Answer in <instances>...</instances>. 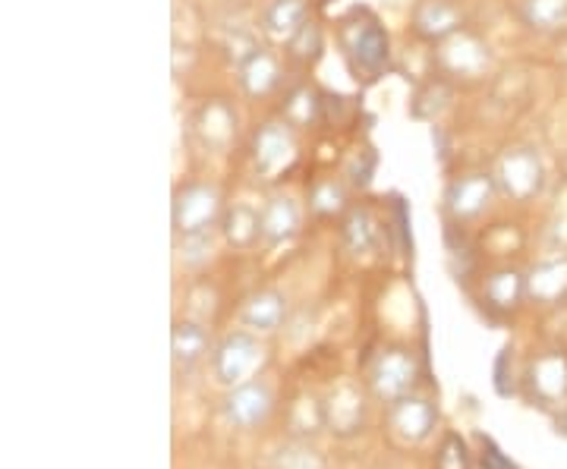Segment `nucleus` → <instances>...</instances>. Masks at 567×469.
Returning a JSON list of instances; mask_svg holds the SVG:
<instances>
[{
  "mask_svg": "<svg viewBox=\"0 0 567 469\" xmlns=\"http://www.w3.org/2000/svg\"><path fill=\"white\" fill-rule=\"evenodd\" d=\"M435 66L445 73L447 80L480 82L492 73L495 54H492V48L483 35L461 29L457 35L435 44Z\"/></svg>",
  "mask_w": 567,
  "mask_h": 469,
  "instance_id": "3",
  "label": "nucleus"
},
{
  "mask_svg": "<svg viewBox=\"0 0 567 469\" xmlns=\"http://www.w3.org/2000/svg\"><path fill=\"white\" fill-rule=\"evenodd\" d=\"M483 448H486V454H483V467L486 469H511L505 460H502V450L495 448L492 441H483Z\"/></svg>",
  "mask_w": 567,
  "mask_h": 469,
  "instance_id": "32",
  "label": "nucleus"
},
{
  "mask_svg": "<svg viewBox=\"0 0 567 469\" xmlns=\"http://www.w3.org/2000/svg\"><path fill=\"white\" fill-rule=\"evenodd\" d=\"M237 82H240L246 98H252V102L268 98L281 85V61L259 44L256 51H249L244 61L237 63Z\"/></svg>",
  "mask_w": 567,
  "mask_h": 469,
  "instance_id": "14",
  "label": "nucleus"
},
{
  "mask_svg": "<svg viewBox=\"0 0 567 469\" xmlns=\"http://www.w3.org/2000/svg\"><path fill=\"white\" fill-rule=\"evenodd\" d=\"M529 394L539 404H565L567 400V356L558 350H548L529 363L527 372Z\"/></svg>",
  "mask_w": 567,
  "mask_h": 469,
  "instance_id": "13",
  "label": "nucleus"
},
{
  "mask_svg": "<svg viewBox=\"0 0 567 469\" xmlns=\"http://www.w3.org/2000/svg\"><path fill=\"white\" fill-rule=\"evenodd\" d=\"M193 133H196L203 148L215 152V155H224L237 139V111H234V104L224 102V98L205 102L193 117Z\"/></svg>",
  "mask_w": 567,
  "mask_h": 469,
  "instance_id": "10",
  "label": "nucleus"
},
{
  "mask_svg": "<svg viewBox=\"0 0 567 469\" xmlns=\"http://www.w3.org/2000/svg\"><path fill=\"white\" fill-rule=\"evenodd\" d=\"M546 240L548 246H551V252H567V211L565 215H558V218L548 225Z\"/></svg>",
  "mask_w": 567,
  "mask_h": 469,
  "instance_id": "31",
  "label": "nucleus"
},
{
  "mask_svg": "<svg viewBox=\"0 0 567 469\" xmlns=\"http://www.w3.org/2000/svg\"><path fill=\"white\" fill-rule=\"evenodd\" d=\"M483 296L492 309L511 312L520 306V300H527V274H520L517 268H498L486 278Z\"/></svg>",
  "mask_w": 567,
  "mask_h": 469,
  "instance_id": "21",
  "label": "nucleus"
},
{
  "mask_svg": "<svg viewBox=\"0 0 567 469\" xmlns=\"http://www.w3.org/2000/svg\"><path fill=\"white\" fill-rule=\"evenodd\" d=\"M369 382H372V390H375L379 400H385V404L404 400L406 394L413 390V385H416V359H413V353H406V350H385L375 359Z\"/></svg>",
  "mask_w": 567,
  "mask_h": 469,
  "instance_id": "8",
  "label": "nucleus"
},
{
  "mask_svg": "<svg viewBox=\"0 0 567 469\" xmlns=\"http://www.w3.org/2000/svg\"><path fill=\"white\" fill-rule=\"evenodd\" d=\"M171 353L177 368H193L208 353V331L199 322H177L171 331Z\"/></svg>",
  "mask_w": 567,
  "mask_h": 469,
  "instance_id": "23",
  "label": "nucleus"
},
{
  "mask_svg": "<svg viewBox=\"0 0 567 469\" xmlns=\"http://www.w3.org/2000/svg\"><path fill=\"white\" fill-rule=\"evenodd\" d=\"M341 233H344V246L353 256L372 252L375 243H379V221L372 218L369 208H353V211L347 215L344 230H341Z\"/></svg>",
  "mask_w": 567,
  "mask_h": 469,
  "instance_id": "25",
  "label": "nucleus"
},
{
  "mask_svg": "<svg viewBox=\"0 0 567 469\" xmlns=\"http://www.w3.org/2000/svg\"><path fill=\"white\" fill-rule=\"evenodd\" d=\"M224 243L234 249H252L262 243V208L249 202H234L221 215Z\"/></svg>",
  "mask_w": 567,
  "mask_h": 469,
  "instance_id": "19",
  "label": "nucleus"
},
{
  "mask_svg": "<svg viewBox=\"0 0 567 469\" xmlns=\"http://www.w3.org/2000/svg\"><path fill=\"white\" fill-rule=\"evenodd\" d=\"M309 22V7L306 0H268L259 17V29L268 41L275 44H290Z\"/></svg>",
  "mask_w": 567,
  "mask_h": 469,
  "instance_id": "15",
  "label": "nucleus"
},
{
  "mask_svg": "<svg viewBox=\"0 0 567 469\" xmlns=\"http://www.w3.org/2000/svg\"><path fill=\"white\" fill-rule=\"evenodd\" d=\"M365 404L363 394L353 388V385H341L328 394V400L322 404V423L338 435H350L363 426Z\"/></svg>",
  "mask_w": 567,
  "mask_h": 469,
  "instance_id": "18",
  "label": "nucleus"
},
{
  "mask_svg": "<svg viewBox=\"0 0 567 469\" xmlns=\"http://www.w3.org/2000/svg\"><path fill=\"white\" fill-rule=\"evenodd\" d=\"M527 300L536 306H558L567 300V252H551L527 271Z\"/></svg>",
  "mask_w": 567,
  "mask_h": 469,
  "instance_id": "12",
  "label": "nucleus"
},
{
  "mask_svg": "<svg viewBox=\"0 0 567 469\" xmlns=\"http://www.w3.org/2000/svg\"><path fill=\"white\" fill-rule=\"evenodd\" d=\"M322 114V98L312 85H297L287 98H284L281 121H287L293 129H306V126H316Z\"/></svg>",
  "mask_w": 567,
  "mask_h": 469,
  "instance_id": "24",
  "label": "nucleus"
},
{
  "mask_svg": "<svg viewBox=\"0 0 567 469\" xmlns=\"http://www.w3.org/2000/svg\"><path fill=\"white\" fill-rule=\"evenodd\" d=\"M265 359V347L249 334V331H234L227 334L215 356H212V366H215V378L227 385V388H237L244 382H252V375L259 372Z\"/></svg>",
  "mask_w": 567,
  "mask_h": 469,
  "instance_id": "7",
  "label": "nucleus"
},
{
  "mask_svg": "<svg viewBox=\"0 0 567 469\" xmlns=\"http://www.w3.org/2000/svg\"><path fill=\"white\" fill-rule=\"evenodd\" d=\"M565 170H567V145H565Z\"/></svg>",
  "mask_w": 567,
  "mask_h": 469,
  "instance_id": "33",
  "label": "nucleus"
},
{
  "mask_svg": "<svg viewBox=\"0 0 567 469\" xmlns=\"http://www.w3.org/2000/svg\"><path fill=\"white\" fill-rule=\"evenodd\" d=\"M300 221H303V208L293 196H271L262 205V246L268 249L287 246L297 237Z\"/></svg>",
  "mask_w": 567,
  "mask_h": 469,
  "instance_id": "16",
  "label": "nucleus"
},
{
  "mask_svg": "<svg viewBox=\"0 0 567 469\" xmlns=\"http://www.w3.org/2000/svg\"><path fill=\"white\" fill-rule=\"evenodd\" d=\"M338 44L357 80H379L388 70V61H391L388 32L382 29L379 17H372L369 10L357 7L338 22Z\"/></svg>",
  "mask_w": 567,
  "mask_h": 469,
  "instance_id": "1",
  "label": "nucleus"
},
{
  "mask_svg": "<svg viewBox=\"0 0 567 469\" xmlns=\"http://www.w3.org/2000/svg\"><path fill=\"white\" fill-rule=\"evenodd\" d=\"M435 426V409L429 400H420V397H410L406 394L404 400L391 404V431L398 441L404 445H420L429 438V431Z\"/></svg>",
  "mask_w": 567,
  "mask_h": 469,
  "instance_id": "17",
  "label": "nucleus"
},
{
  "mask_svg": "<svg viewBox=\"0 0 567 469\" xmlns=\"http://www.w3.org/2000/svg\"><path fill=\"white\" fill-rule=\"evenodd\" d=\"M410 29L416 39L442 44L464 29V10L454 0H416L410 13Z\"/></svg>",
  "mask_w": 567,
  "mask_h": 469,
  "instance_id": "9",
  "label": "nucleus"
},
{
  "mask_svg": "<svg viewBox=\"0 0 567 469\" xmlns=\"http://www.w3.org/2000/svg\"><path fill=\"white\" fill-rule=\"evenodd\" d=\"M275 469H324V460L306 445H287L278 450Z\"/></svg>",
  "mask_w": 567,
  "mask_h": 469,
  "instance_id": "28",
  "label": "nucleus"
},
{
  "mask_svg": "<svg viewBox=\"0 0 567 469\" xmlns=\"http://www.w3.org/2000/svg\"><path fill=\"white\" fill-rule=\"evenodd\" d=\"M498 196L502 192H498L492 170H470V174H461L447 184L442 205H445V215L454 225H470V221L483 218Z\"/></svg>",
  "mask_w": 567,
  "mask_h": 469,
  "instance_id": "6",
  "label": "nucleus"
},
{
  "mask_svg": "<svg viewBox=\"0 0 567 469\" xmlns=\"http://www.w3.org/2000/svg\"><path fill=\"white\" fill-rule=\"evenodd\" d=\"M309 208L316 215H341L347 208V189L341 180H319L309 192Z\"/></svg>",
  "mask_w": 567,
  "mask_h": 469,
  "instance_id": "26",
  "label": "nucleus"
},
{
  "mask_svg": "<svg viewBox=\"0 0 567 469\" xmlns=\"http://www.w3.org/2000/svg\"><path fill=\"white\" fill-rule=\"evenodd\" d=\"M300 145L293 136V126L287 121H265L249 143V161L256 177L262 180H281L284 174L297 164Z\"/></svg>",
  "mask_w": 567,
  "mask_h": 469,
  "instance_id": "5",
  "label": "nucleus"
},
{
  "mask_svg": "<svg viewBox=\"0 0 567 469\" xmlns=\"http://www.w3.org/2000/svg\"><path fill=\"white\" fill-rule=\"evenodd\" d=\"M439 469H466L464 441L457 435H447L442 454H439Z\"/></svg>",
  "mask_w": 567,
  "mask_h": 469,
  "instance_id": "30",
  "label": "nucleus"
},
{
  "mask_svg": "<svg viewBox=\"0 0 567 469\" xmlns=\"http://www.w3.org/2000/svg\"><path fill=\"white\" fill-rule=\"evenodd\" d=\"M271 404H275V397L265 382H244V385L230 388V394L224 397V416L237 429H256L268 419Z\"/></svg>",
  "mask_w": 567,
  "mask_h": 469,
  "instance_id": "11",
  "label": "nucleus"
},
{
  "mask_svg": "<svg viewBox=\"0 0 567 469\" xmlns=\"http://www.w3.org/2000/svg\"><path fill=\"white\" fill-rule=\"evenodd\" d=\"M287 48H290V54H293L297 61H316L319 51H322V32H319V25H316V22H306L303 32L290 41Z\"/></svg>",
  "mask_w": 567,
  "mask_h": 469,
  "instance_id": "29",
  "label": "nucleus"
},
{
  "mask_svg": "<svg viewBox=\"0 0 567 469\" xmlns=\"http://www.w3.org/2000/svg\"><path fill=\"white\" fill-rule=\"evenodd\" d=\"M495 184L511 202H533L546 186V161L536 145H511L495 158Z\"/></svg>",
  "mask_w": 567,
  "mask_h": 469,
  "instance_id": "2",
  "label": "nucleus"
},
{
  "mask_svg": "<svg viewBox=\"0 0 567 469\" xmlns=\"http://www.w3.org/2000/svg\"><path fill=\"white\" fill-rule=\"evenodd\" d=\"M224 215V199L221 189L215 184H196L181 186L174 192V202H171V225L177 237H193V233H205L215 225H221Z\"/></svg>",
  "mask_w": 567,
  "mask_h": 469,
  "instance_id": "4",
  "label": "nucleus"
},
{
  "mask_svg": "<svg viewBox=\"0 0 567 469\" xmlns=\"http://www.w3.org/2000/svg\"><path fill=\"white\" fill-rule=\"evenodd\" d=\"M212 249H215V240H212V230L205 233H193V237H177V256L186 268H199L212 259Z\"/></svg>",
  "mask_w": 567,
  "mask_h": 469,
  "instance_id": "27",
  "label": "nucleus"
},
{
  "mask_svg": "<svg viewBox=\"0 0 567 469\" xmlns=\"http://www.w3.org/2000/svg\"><path fill=\"white\" fill-rule=\"evenodd\" d=\"M520 22L536 35L567 32V0H520Z\"/></svg>",
  "mask_w": 567,
  "mask_h": 469,
  "instance_id": "22",
  "label": "nucleus"
},
{
  "mask_svg": "<svg viewBox=\"0 0 567 469\" xmlns=\"http://www.w3.org/2000/svg\"><path fill=\"white\" fill-rule=\"evenodd\" d=\"M244 325L256 334H271L284 325L287 319V296L281 290H259L252 293L244 303V312H240Z\"/></svg>",
  "mask_w": 567,
  "mask_h": 469,
  "instance_id": "20",
  "label": "nucleus"
}]
</instances>
